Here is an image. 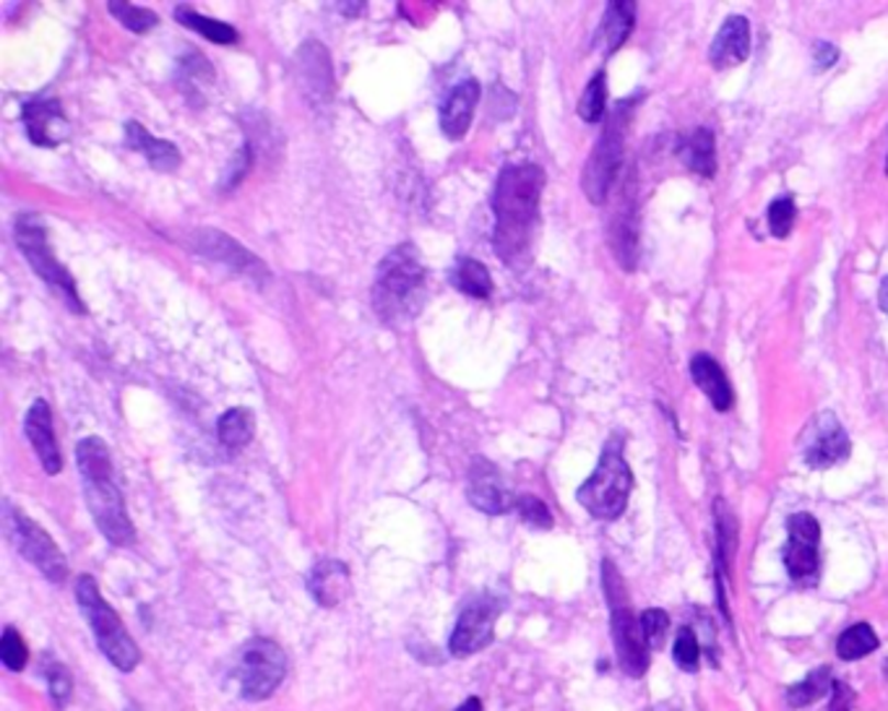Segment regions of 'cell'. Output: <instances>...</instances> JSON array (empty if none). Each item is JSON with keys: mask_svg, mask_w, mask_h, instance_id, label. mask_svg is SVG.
<instances>
[{"mask_svg": "<svg viewBox=\"0 0 888 711\" xmlns=\"http://www.w3.org/2000/svg\"><path fill=\"white\" fill-rule=\"evenodd\" d=\"M76 599H79L83 616H87L89 625H92L97 644H100L104 657L113 662L117 670L131 673L138 665V659H142V652H138L131 633L125 631L121 616L102 599L100 587H97L92 576H81L76 582Z\"/></svg>", "mask_w": 888, "mask_h": 711, "instance_id": "cell-5", "label": "cell"}, {"mask_svg": "<svg viewBox=\"0 0 888 711\" xmlns=\"http://www.w3.org/2000/svg\"><path fill=\"white\" fill-rule=\"evenodd\" d=\"M286 675V654L271 639H254L243 646L235 678L240 696L248 701H263L282 686Z\"/></svg>", "mask_w": 888, "mask_h": 711, "instance_id": "cell-9", "label": "cell"}, {"mask_svg": "<svg viewBox=\"0 0 888 711\" xmlns=\"http://www.w3.org/2000/svg\"><path fill=\"white\" fill-rule=\"evenodd\" d=\"M544 191L542 167L521 162L501 170L493 193V246L510 269L521 271L531 261V242L540 225V201Z\"/></svg>", "mask_w": 888, "mask_h": 711, "instance_id": "cell-1", "label": "cell"}, {"mask_svg": "<svg viewBox=\"0 0 888 711\" xmlns=\"http://www.w3.org/2000/svg\"><path fill=\"white\" fill-rule=\"evenodd\" d=\"M698 659H701V646H698L696 633L685 625V629L677 631L675 639V662L683 667V670L694 673L698 667Z\"/></svg>", "mask_w": 888, "mask_h": 711, "instance_id": "cell-37", "label": "cell"}, {"mask_svg": "<svg viewBox=\"0 0 888 711\" xmlns=\"http://www.w3.org/2000/svg\"><path fill=\"white\" fill-rule=\"evenodd\" d=\"M480 81L467 79L457 83L449 94L440 102V131L451 138V142H459V138L467 136L470 131L474 110H477L480 102Z\"/></svg>", "mask_w": 888, "mask_h": 711, "instance_id": "cell-19", "label": "cell"}, {"mask_svg": "<svg viewBox=\"0 0 888 711\" xmlns=\"http://www.w3.org/2000/svg\"><path fill=\"white\" fill-rule=\"evenodd\" d=\"M787 532H789V540L785 545L787 574L800 584H813L818 578V568H821V555H818L821 527H818L816 516L793 514L787 521Z\"/></svg>", "mask_w": 888, "mask_h": 711, "instance_id": "cell-11", "label": "cell"}, {"mask_svg": "<svg viewBox=\"0 0 888 711\" xmlns=\"http://www.w3.org/2000/svg\"><path fill=\"white\" fill-rule=\"evenodd\" d=\"M690 375H694L696 386L701 388L706 396H709L711 407H715L717 413H727V409L732 407V402H735V392H732L724 371L719 368V362L711 358V354H704V352L696 354V358L690 360Z\"/></svg>", "mask_w": 888, "mask_h": 711, "instance_id": "cell-23", "label": "cell"}, {"mask_svg": "<svg viewBox=\"0 0 888 711\" xmlns=\"http://www.w3.org/2000/svg\"><path fill=\"white\" fill-rule=\"evenodd\" d=\"M76 464H79L83 479V498H87L89 514L100 532L113 542L115 548H128L136 540V529L125 508V498L115 483L113 456L102 438H83L76 445Z\"/></svg>", "mask_w": 888, "mask_h": 711, "instance_id": "cell-2", "label": "cell"}, {"mask_svg": "<svg viewBox=\"0 0 888 711\" xmlns=\"http://www.w3.org/2000/svg\"><path fill=\"white\" fill-rule=\"evenodd\" d=\"M839 60V50L836 45H831V42H818L813 47V63L818 71H829L831 66Z\"/></svg>", "mask_w": 888, "mask_h": 711, "instance_id": "cell-43", "label": "cell"}, {"mask_svg": "<svg viewBox=\"0 0 888 711\" xmlns=\"http://www.w3.org/2000/svg\"><path fill=\"white\" fill-rule=\"evenodd\" d=\"M180 74H188V79H212V63H209L201 53H188L180 58Z\"/></svg>", "mask_w": 888, "mask_h": 711, "instance_id": "cell-40", "label": "cell"}, {"mask_svg": "<svg viewBox=\"0 0 888 711\" xmlns=\"http://www.w3.org/2000/svg\"><path fill=\"white\" fill-rule=\"evenodd\" d=\"M425 303V267L419 250L412 242H404L389 250L379 263L373 282V308L383 320L415 318Z\"/></svg>", "mask_w": 888, "mask_h": 711, "instance_id": "cell-3", "label": "cell"}, {"mask_svg": "<svg viewBox=\"0 0 888 711\" xmlns=\"http://www.w3.org/2000/svg\"><path fill=\"white\" fill-rule=\"evenodd\" d=\"M45 675H47V686H50L53 701L58 703V707H66L68 699H71V691H74L71 673H68L63 665H58V662H50V665H45Z\"/></svg>", "mask_w": 888, "mask_h": 711, "instance_id": "cell-39", "label": "cell"}, {"mask_svg": "<svg viewBox=\"0 0 888 711\" xmlns=\"http://www.w3.org/2000/svg\"><path fill=\"white\" fill-rule=\"evenodd\" d=\"M297 79L303 94L313 104H326L334 94V68L328 50L318 40L305 42L297 50Z\"/></svg>", "mask_w": 888, "mask_h": 711, "instance_id": "cell-15", "label": "cell"}, {"mask_svg": "<svg viewBox=\"0 0 888 711\" xmlns=\"http://www.w3.org/2000/svg\"><path fill=\"white\" fill-rule=\"evenodd\" d=\"M802 456L813 470H829L850 456V436L834 413H821L802 436Z\"/></svg>", "mask_w": 888, "mask_h": 711, "instance_id": "cell-13", "label": "cell"}, {"mask_svg": "<svg viewBox=\"0 0 888 711\" xmlns=\"http://www.w3.org/2000/svg\"><path fill=\"white\" fill-rule=\"evenodd\" d=\"M250 162H254V155H250V146H243L240 151H237V157L233 159V165H229V170H227V176H225V183H222V188H229V191H233V188L240 183L243 178H246V172L250 170Z\"/></svg>", "mask_w": 888, "mask_h": 711, "instance_id": "cell-41", "label": "cell"}, {"mask_svg": "<svg viewBox=\"0 0 888 711\" xmlns=\"http://www.w3.org/2000/svg\"><path fill=\"white\" fill-rule=\"evenodd\" d=\"M307 589L316 597L318 605L324 608H337V605L345 602L352 591V576H349V568L341 561H326L316 563V568L311 571V582H307Z\"/></svg>", "mask_w": 888, "mask_h": 711, "instance_id": "cell-21", "label": "cell"}, {"mask_svg": "<svg viewBox=\"0 0 888 711\" xmlns=\"http://www.w3.org/2000/svg\"><path fill=\"white\" fill-rule=\"evenodd\" d=\"M503 605L491 595H482L461 610L457 629L451 633L453 657H470V654L485 650L495 636V620H498Z\"/></svg>", "mask_w": 888, "mask_h": 711, "instance_id": "cell-12", "label": "cell"}, {"mask_svg": "<svg viewBox=\"0 0 888 711\" xmlns=\"http://www.w3.org/2000/svg\"><path fill=\"white\" fill-rule=\"evenodd\" d=\"M0 659L9 667L11 673H19L26 667V659H30V650H26L24 639L16 629H5L3 639H0Z\"/></svg>", "mask_w": 888, "mask_h": 711, "instance_id": "cell-34", "label": "cell"}, {"mask_svg": "<svg viewBox=\"0 0 888 711\" xmlns=\"http://www.w3.org/2000/svg\"><path fill=\"white\" fill-rule=\"evenodd\" d=\"M829 678H831L829 670H816V673H810L802 682H795V686L787 691L789 707L802 709L821 699V696L827 693L831 686H834V682H829Z\"/></svg>", "mask_w": 888, "mask_h": 711, "instance_id": "cell-32", "label": "cell"}, {"mask_svg": "<svg viewBox=\"0 0 888 711\" xmlns=\"http://www.w3.org/2000/svg\"><path fill=\"white\" fill-rule=\"evenodd\" d=\"M21 121H24L30 142L45 146V149H55L68 136V121L58 100L26 102L21 108Z\"/></svg>", "mask_w": 888, "mask_h": 711, "instance_id": "cell-18", "label": "cell"}, {"mask_svg": "<svg viewBox=\"0 0 888 711\" xmlns=\"http://www.w3.org/2000/svg\"><path fill=\"white\" fill-rule=\"evenodd\" d=\"M175 19H178L183 26H188V30L199 32L201 37L214 42V45H235L237 42L235 26L225 24V21L209 19L204 13L188 9V5H178V9H175Z\"/></svg>", "mask_w": 888, "mask_h": 711, "instance_id": "cell-29", "label": "cell"}, {"mask_svg": "<svg viewBox=\"0 0 888 711\" xmlns=\"http://www.w3.org/2000/svg\"><path fill=\"white\" fill-rule=\"evenodd\" d=\"M467 498L477 511L491 516L506 514L510 508L508 487L503 485L501 472L487 459H474L472 462L470 477H467Z\"/></svg>", "mask_w": 888, "mask_h": 711, "instance_id": "cell-16", "label": "cell"}, {"mask_svg": "<svg viewBox=\"0 0 888 711\" xmlns=\"http://www.w3.org/2000/svg\"><path fill=\"white\" fill-rule=\"evenodd\" d=\"M108 9L113 16L121 21L125 30L136 32V34H146L151 32L154 26L159 24V16L149 9H138V5L133 3H121V0H110Z\"/></svg>", "mask_w": 888, "mask_h": 711, "instance_id": "cell-33", "label": "cell"}, {"mask_svg": "<svg viewBox=\"0 0 888 711\" xmlns=\"http://www.w3.org/2000/svg\"><path fill=\"white\" fill-rule=\"evenodd\" d=\"M603 576L607 599H610L612 605V639L615 652H618V662L631 678H639V675L647 673L649 667V644L641 631V620H636L631 608L626 605L623 582H620L618 568H615L610 561H605Z\"/></svg>", "mask_w": 888, "mask_h": 711, "instance_id": "cell-8", "label": "cell"}, {"mask_svg": "<svg viewBox=\"0 0 888 711\" xmlns=\"http://www.w3.org/2000/svg\"><path fill=\"white\" fill-rule=\"evenodd\" d=\"M876 650H878V636L868 623H855L852 629H847L842 636H839V644H836V654L847 662L863 659L865 654H870Z\"/></svg>", "mask_w": 888, "mask_h": 711, "instance_id": "cell-30", "label": "cell"}, {"mask_svg": "<svg viewBox=\"0 0 888 711\" xmlns=\"http://www.w3.org/2000/svg\"><path fill=\"white\" fill-rule=\"evenodd\" d=\"M24 433H26V438H30L42 470H45L47 474H58L63 470V454H60L58 438H55L50 404H47L45 399H37L30 407V413H26V417H24Z\"/></svg>", "mask_w": 888, "mask_h": 711, "instance_id": "cell-17", "label": "cell"}, {"mask_svg": "<svg viewBox=\"0 0 888 711\" xmlns=\"http://www.w3.org/2000/svg\"><path fill=\"white\" fill-rule=\"evenodd\" d=\"M751 55V24L745 16H730L719 26L715 42H711L709 60L717 71L735 68Z\"/></svg>", "mask_w": 888, "mask_h": 711, "instance_id": "cell-20", "label": "cell"}, {"mask_svg": "<svg viewBox=\"0 0 888 711\" xmlns=\"http://www.w3.org/2000/svg\"><path fill=\"white\" fill-rule=\"evenodd\" d=\"M516 511H519L524 524L535 527V529H550L552 527V514L550 508L544 506V500L535 498V495H521L516 498Z\"/></svg>", "mask_w": 888, "mask_h": 711, "instance_id": "cell-36", "label": "cell"}, {"mask_svg": "<svg viewBox=\"0 0 888 711\" xmlns=\"http://www.w3.org/2000/svg\"><path fill=\"white\" fill-rule=\"evenodd\" d=\"M628 108H631V100L618 102V108H615L610 121H607L597 146L592 149V157L586 159L582 188L592 204H605L612 191L615 178H618L620 165H623L626 128L628 123H631V110Z\"/></svg>", "mask_w": 888, "mask_h": 711, "instance_id": "cell-7", "label": "cell"}, {"mask_svg": "<svg viewBox=\"0 0 888 711\" xmlns=\"http://www.w3.org/2000/svg\"><path fill=\"white\" fill-rule=\"evenodd\" d=\"M254 430H256L254 413L246 407L227 409V413L220 417V422H216V436H220V443L225 445L227 451H237L246 443H250Z\"/></svg>", "mask_w": 888, "mask_h": 711, "instance_id": "cell-28", "label": "cell"}, {"mask_svg": "<svg viewBox=\"0 0 888 711\" xmlns=\"http://www.w3.org/2000/svg\"><path fill=\"white\" fill-rule=\"evenodd\" d=\"M878 303H880V311L888 316V276L880 282V292H878Z\"/></svg>", "mask_w": 888, "mask_h": 711, "instance_id": "cell-44", "label": "cell"}, {"mask_svg": "<svg viewBox=\"0 0 888 711\" xmlns=\"http://www.w3.org/2000/svg\"><path fill=\"white\" fill-rule=\"evenodd\" d=\"M639 620H641V631H643V636H647L649 650H660V646L664 644V639H667V631H670L667 612L652 608V610L643 612Z\"/></svg>", "mask_w": 888, "mask_h": 711, "instance_id": "cell-38", "label": "cell"}, {"mask_svg": "<svg viewBox=\"0 0 888 711\" xmlns=\"http://www.w3.org/2000/svg\"><path fill=\"white\" fill-rule=\"evenodd\" d=\"M193 248L195 253L212 258V261H220L229 267L233 271H240V274H250L258 279L269 276V271L258 258L240 246V242L233 240V237L220 233V229H201L193 237Z\"/></svg>", "mask_w": 888, "mask_h": 711, "instance_id": "cell-14", "label": "cell"}, {"mask_svg": "<svg viewBox=\"0 0 888 711\" xmlns=\"http://www.w3.org/2000/svg\"><path fill=\"white\" fill-rule=\"evenodd\" d=\"M612 250L620 267L626 271L636 269V258H639V227H636V212L631 196H626V208L615 214L612 222Z\"/></svg>", "mask_w": 888, "mask_h": 711, "instance_id": "cell-25", "label": "cell"}, {"mask_svg": "<svg viewBox=\"0 0 888 711\" xmlns=\"http://www.w3.org/2000/svg\"><path fill=\"white\" fill-rule=\"evenodd\" d=\"M886 176H888V162H886Z\"/></svg>", "mask_w": 888, "mask_h": 711, "instance_id": "cell-47", "label": "cell"}, {"mask_svg": "<svg viewBox=\"0 0 888 711\" xmlns=\"http://www.w3.org/2000/svg\"><path fill=\"white\" fill-rule=\"evenodd\" d=\"M125 146L138 155H144L149 159V165L157 172H175L180 167V151L172 142H165V138L151 136L149 131L144 128L142 123L128 121L125 123Z\"/></svg>", "mask_w": 888, "mask_h": 711, "instance_id": "cell-22", "label": "cell"}, {"mask_svg": "<svg viewBox=\"0 0 888 711\" xmlns=\"http://www.w3.org/2000/svg\"><path fill=\"white\" fill-rule=\"evenodd\" d=\"M457 711H485V709H482L480 699H467Z\"/></svg>", "mask_w": 888, "mask_h": 711, "instance_id": "cell-45", "label": "cell"}, {"mask_svg": "<svg viewBox=\"0 0 888 711\" xmlns=\"http://www.w3.org/2000/svg\"><path fill=\"white\" fill-rule=\"evenodd\" d=\"M636 24V3H607L599 37L605 40L607 53H618L623 42L631 37Z\"/></svg>", "mask_w": 888, "mask_h": 711, "instance_id": "cell-27", "label": "cell"}, {"mask_svg": "<svg viewBox=\"0 0 888 711\" xmlns=\"http://www.w3.org/2000/svg\"><path fill=\"white\" fill-rule=\"evenodd\" d=\"M852 703H855V691H852L847 682L834 680V686H831V701H829L827 711H850Z\"/></svg>", "mask_w": 888, "mask_h": 711, "instance_id": "cell-42", "label": "cell"}, {"mask_svg": "<svg viewBox=\"0 0 888 711\" xmlns=\"http://www.w3.org/2000/svg\"><path fill=\"white\" fill-rule=\"evenodd\" d=\"M795 201L789 196L774 199L772 206H768V227H772L774 237H789L795 227Z\"/></svg>", "mask_w": 888, "mask_h": 711, "instance_id": "cell-35", "label": "cell"}, {"mask_svg": "<svg viewBox=\"0 0 888 711\" xmlns=\"http://www.w3.org/2000/svg\"><path fill=\"white\" fill-rule=\"evenodd\" d=\"M3 524L13 548H16L19 553L40 571V574H45L53 584L66 582L68 576L66 555L60 553L58 545L53 542V537L47 534L45 529L34 524L30 516L21 514L19 508L11 504L3 506Z\"/></svg>", "mask_w": 888, "mask_h": 711, "instance_id": "cell-10", "label": "cell"}, {"mask_svg": "<svg viewBox=\"0 0 888 711\" xmlns=\"http://www.w3.org/2000/svg\"><path fill=\"white\" fill-rule=\"evenodd\" d=\"M677 157L696 176L711 178L717 172V144L709 128H696L694 134L681 138Z\"/></svg>", "mask_w": 888, "mask_h": 711, "instance_id": "cell-24", "label": "cell"}, {"mask_svg": "<svg viewBox=\"0 0 888 711\" xmlns=\"http://www.w3.org/2000/svg\"><path fill=\"white\" fill-rule=\"evenodd\" d=\"M607 110V76L605 71H599L597 76H592V81L586 83L582 100H578V115L586 123H599L605 117Z\"/></svg>", "mask_w": 888, "mask_h": 711, "instance_id": "cell-31", "label": "cell"}, {"mask_svg": "<svg viewBox=\"0 0 888 711\" xmlns=\"http://www.w3.org/2000/svg\"><path fill=\"white\" fill-rule=\"evenodd\" d=\"M633 490V472L623 456V443L610 438L599 456L597 470L578 487L576 500L594 519L612 521L626 511L628 495Z\"/></svg>", "mask_w": 888, "mask_h": 711, "instance_id": "cell-4", "label": "cell"}, {"mask_svg": "<svg viewBox=\"0 0 888 711\" xmlns=\"http://www.w3.org/2000/svg\"><path fill=\"white\" fill-rule=\"evenodd\" d=\"M884 673H886V678H888V662H886V667H884Z\"/></svg>", "mask_w": 888, "mask_h": 711, "instance_id": "cell-46", "label": "cell"}, {"mask_svg": "<svg viewBox=\"0 0 888 711\" xmlns=\"http://www.w3.org/2000/svg\"><path fill=\"white\" fill-rule=\"evenodd\" d=\"M451 284L459 292H464L472 300H487L493 295V276L482 261H474L470 256L457 258L451 269Z\"/></svg>", "mask_w": 888, "mask_h": 711, "instance_id": "cell-26", "label": "cell"}, {"mask_svg": "<svg viewBox=\"0 0 888 711\" xmlns=\"http://www.w3.org/2000/svg\"><path fill=\"white\" fill-rule=\"evenodd\" d=\"M13 237H16V246L21 248L30 267L34 269L42 282H47L50 287H55L63 295V300L68 303V308L74 313H87V305L81 303L79 290H76V282L63 263L55 258L50 237H47V225L42 222L37 214H19L16 222H13Z\"/></svg>", "mask_w": 888, "mask_h": 711, "instance_id": "cell-6", "label": "cell"}]
</instances>
